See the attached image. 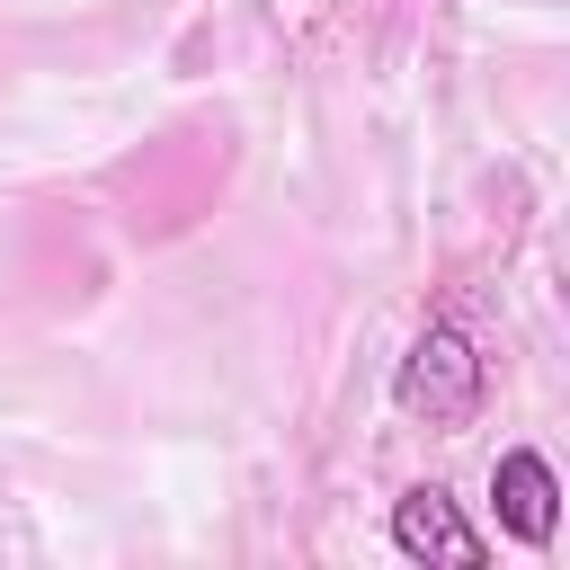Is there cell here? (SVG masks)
Returning a JSON list of instances; mask_svg holds the SVG:
<instances>
[{
    "label": "cell",
    "instance_id": "3",
    "mask_svg": "<svg viewBox=\"0 0 570 570\" xmlns=\"http://www.w3.org/2000/svg\"><path fill=\"white\" fill-rule=\"evenodd\" d=\"M490 508H499V534H508V543L552 552V534H561V481H552V463H543L534 445H499V463H490Z\"/></svg>",
    "mask_w": 570,
    "mask_h": 570
},
{
    "label": "cell",
    "instance_id": "1",
    "mask_svg": "<svg viewBox=\"0 0 570 570\" xmlns=\"http://www.w3.org/2000/svg\"><path fill=\"white\" fill-rule=\"evenodd\" d=\"M481 401H490V356L454 321H419V338L392 365V410L419 419V428H436V436H463L481 419Z\"/></svg>",
    "mask_w": 570,
    "mask_h": 570
},
{
    "label": "cell",
    "instance_id": "2",
    "mask_svg": "<svg viewBox=\"0 0 570 570\" xmlns=\"http://www.w3.org/2000/svg\"><path fill=\"white\" fill-rule=\"evenodd\" d=\"M392 552L419 561V570H481L490 561V534L463 517V499L445 481H410L392 499Z\"/></svg>",
    "mask_w": 570,
    "mask_h": 570
}]
</instances>
